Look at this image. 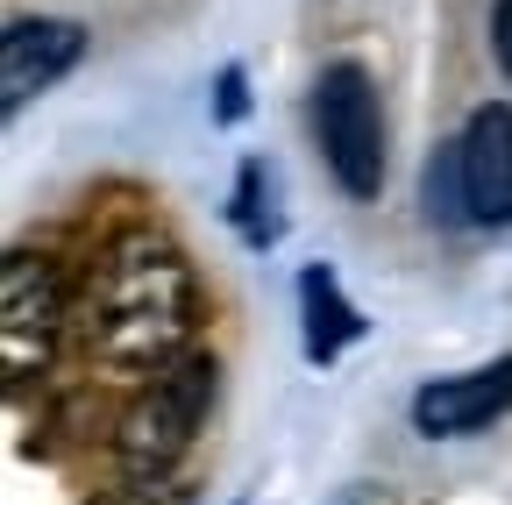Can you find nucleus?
<instances>
[{"mask_svg":"<svg viewBox=\"0 0 512 505\" xmlns=\"http://www.w3.org/2000/svg\"><path fill=\"white\" fill-rule=\"evenodd\" d=\"M420 207L434 228H463L470 221V185H463V143H441L427 157V178H420Z\"/></svg>","mask_w":512,"mask_h":505,"instance_id":"nucleus-9","label":"nucleus"},{"mask_svg":"<svg viewBox=\"0 0 512 505\" xmlns=\"http://www.w3.org/2000/svg\"><path fill=\"white\" fill-rule=\"evenodd\" d=\"M456 143H463L470 221L477 228H512V107L505 100H484Z\"/></svg>","mask_w":512,"mask_h":505,"instance_id":"nucleus-7","label":"nucleus"},{"mask_svg":"<svg viewBox=\"0 0 512 505\" xmlns=\"http://www.w3.org/2000/svg\"><path fill=\"white\" fill-rule=\"evenodd\" d=\"M491 50H498L505 79H512V0H498V8H491Z\"/></svg>","mask_w":512,"mask_h":505,"instance_id":"nucleus-10","label":"nucleus"},{"mask_svg":"<svg viewBox=\"0 0 512 505\" xmlns=\"http://www.w3.org/2000/svg\"><path fill=\"white\" fill-rule=\"evenodd\" d=\"M242 107H249V100H242V72L228 65V72H221V121H242Z\"/></svg>","mask_w":512,"mask_h":505,"instance_id":"nucleus-11","label":"nucleus"},{"mask_svg":"<svg viewBox=\"0 0 512 505\" xmlns=\"http://www.w3.org/2000/svg\"><path fill=\"white\" fill-rule=\"evenodd\" d=\"M86 57V29L64 15H22L0 36V114H22Z\"/></svg>","mask_w":512,"mask_h":505,"instance_id":"nucleus-5","label":"nucleus"},{"mask_svg":"<svg viewBox=\"0 0 512 505\" xmlns=\"http://www.w3.org/2000/svg\"><path fill=\"white\" fill-rule=\"evenodd\" d=\"M57 335H64L57 264L36 249H8V264H0V370H8V385H29L50 370Z\"/></svg>","mask_w":512,"mask_h":505,"instance_id":"nucleus-4","label":"nucleus"},{"mask_svg":"<svg viewBox=\"0 0 512 505\" xmlns=\"http://www.w3.org/2000/svg\"><path fill=\"white\" fill-rule=\"evenodd\" d=\"M299 321H306V363H335V356L356 349L363 328H370L328 264H306V271H299Z\"/></svg>","mask_w":512,"mask_h":505,"instance_id":"nucleus-8","label":"nucleus"},{"mask_svg":"<svg viewBox=\"0 0 512 505\" xmlns=\"http://www.w3.org/2000/svg\"><path fill=\"white\" fill-rule=\"evenodd\" d=\"M313 136L349 200H377L384 185V107L363 65H328L313 79Z\"/></svg>","mask_w":512,"mask_h":505,"instance_id":"nucleus-3","label":"nucleus"},{"mask_svg":"<svg viewBox=\"0 0 512 505\" xmlns=\"http://www.w3.org/2000/svg\"><path fill=\"white\" fill-rule=\"evenodd\" d=\"M498 413H512V356L498 363H477L463 377H427L413 392V427L427 441H456V434H477L491 427Z\"/></svg>","mask_w":512,"mask_h":505,"instance_id":"nucleus-6","label":"nucleus"},{"mask_svg":"<svg viewBox=\"0 0 512 505\" xmlns=\"http://www.w3.org/2000/svg\"><path fill=\"white\" fill-rule=\"evenodd\" d=\"M207 321L200 271L178 242L136 228L107 242V257L86 278V349L121 377H157L178 356H192V335Z\"/></svg>","mask_w":512,"mask_h":505,"instance_id":"nucleus-1","label":"nucleus"},{"mask_svg":"<svg viewBox=\"0 0 512 505\" xmlns=\"http://www.w3.org/2000/svg\"><path fill=\"white\" fill-rule=\"evenodd\" d=\"M214 406V356H178L171 370H157L150 385L136 392V406L121 413L114 427V463L128 484H157L185 463L192 434H200Z\"/></svg>","mask_w":512,"mask_h":505,"instance_id":"nucleus-2","label":"nucleus"}]
</instances>
